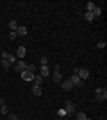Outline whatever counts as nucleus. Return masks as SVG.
I'll use <instances>...</instances> for the list:
<instances>
[{
  "label": "nucleus",
  "instance_id": "25",
  "mask_svg": "<svg viewBox=\"0 0 107 120\" xmlns=\"http://www.w3.org/2000/svg\"><path fill=\"white\" fill-rule=\"evenodd\" d=\"M16 36H18V34H16V30H9V38H11V40H14Z\"/></svg>",
  "mask_w": 107,
  "mask_h": 120
},
{
  "label": "nucleus",
  "instance_id": "14",
  "mask_svg": "<svg viewBox=\"0 0 107 120\" xmlns=\"http://www.w3.org/2000/svg\"><path fill=\"white\" fill-rule=\"evenodd\" d=\"M16 34H18V36H27V27H23V25H18Z\"/></svg>",
  "mask_w": 107,
  "mask_h": 120
},
{
  "label": "nucleus",
  "instance_id": "7",
  "mask_svg": "<svg viewBox=\"0 0 107 120\" xmlns=\"http://www.w3.org/2000/svg\"><path fill=\"white\" fill-rule=\"evenodd\" d=\"M77 75H79V77H80L82 81H86L87 77H89V70H87V68H84V66H82V68H79V70H77Z\"/></svg>",
  "mask_w": 107,
  "mask_h": 120
},
{
  "label": "nucleus",
  "instance_id": "8",
  "mask_svg": "<svg viewBox=\"0 0 107 120\" xmlns=\"http://www.w3.org/2000/svg\"><path fill=\"white\" fill-rule=\"evenodd\" d=\"M61 86H62V90H64V91H70V90H73V84H71L70 77H68V79H62V81H61Z\"/></svg>",
  "mask_w": 107,
  "mask_h": 120
},
{
  "label": "nucleus",
  "instance_id": "28",
  "mask_svg": "<svg viewBox=\"0 0 107 120\" xmlns=\"http://www.w3.org/2000/svg\"><path fill=\"white\" fill-rule=\"evenodd\" d=\"M5 102H4V97H0V106H4Z\"/></svg>",
  "mask_w": 107,
  "mask_h": 120
},
{
  "label": "nucleus",
  "instance_id": "1",
  "mask_svg": "<svg viewBox=\"0 0 107 120\" xmlns=\"http://www.w3.org/2000/svg\"><path fill=\"white\" fill-rule=\"evenodd\" d=\"M105 99H107V90L97 88V90H95V100H97V102H104Z\"/></svg>",
  "mask_w": 107,
  "mask_h": 120
},
{
  "label": "nucleus",
  "instance_id": "16",
  "mask_svg": "<svg viewBox=\"0 0 107 120\" xmlns=\"http://www.w3.org/2000/svg\"><path fill=\"white\" fill-rule=\"evenodd\" d=\"M2 68H4V70H11V68H13V65H11L9 61L2 59Z\"/></svg>",
  "mask_w": 107,
  "mask_h": 120
},
{
  "label": "nucleus",
  "instance_id": "6",
  "mask_svg": "<svg viewBox=\"0 0 107 120\" xmlns=\"http://www.w3.org/2000/svg\"><path fill=\"white\" fill-rule=\"evenodd\" d=\"M64 109H66V115H73L75 113V104L71 100H66L64 102Z\"/></svg>",
  "mask_w": 107,
  "mask_h": 120
},
{
  "label": "nucleus",
  "instance_id": "27",
  "mask_svg": "<svg viewBox=\"0 0 107 120\" xmlns=\"http://www.w3.org/2000/svg\"><path fill=\"white\" fill-rule=\"evenodd\" d=\"M98 49H105V41H98Z\"/></svg>",
  "mask_w": 107,
  "mask_h": 120
},
{
  "label": "nucleus",
  "instance_id": "12",
  "mask_svg": "<svg viewBox=\"0 0 107 120\" xmlns=\"http://www.w3.org/2000/svg\"><path fill=\"white\" fill-rule=\"evenodd\" d=\"M41 82H43V77H41L39 74H38V75L34 74V77H32V84H36V86H41Z\"/></svg>",
  "mask_w": 107,
  "mask_h": 120
},
{
  "label": "nucleus",
  "instance_id": "30",
  "mask_svg": "<svg viewBox=\"0 0 107 120\" xmlns=\"http://www.w3.org/2000/svg\"><path fill=\"white\" fill-rule=\"evenodd\" d=\"M87 120H89V118H87Z\"/></svg>",
  "mask_w": 107,
  "mask_h": 120
},
{
  "label": "nucleus",
  "instance_id": "24",
  "mask_svg": "<svg viewBox=\"0 0 107 120\" xmlns=\"http://www.w3.org/2000/svg\"><path fill=\"white\" fill-rule=\"evenodd\" d=\"M57 115H59V116H66V109H64V108H61V109L57 111Z\"/></svg>",
  "mask_w": 107,
  "mask_h": 120
},
{
  "label": "nucleus",
  "instance_id": "11",
  "mask_svg": "<svg viewBox=\"0 0 107 120\" xmlns=\"http://www.w3.org/2000/svg\"><path fill=\"white\" fill-rule=\"evenodd\" d=\"M39 75L41 77H50V68H48V66H41L39 68Z\"/></svg>",
  "mask_w": 107,
  "mask_h": 120
},
{
  "label": "nucleus",
  "instance_id": "3",
  "mask_svg": "<svg viewBox=\"0 0 107 120\" xmlns=\"http://www.w3.org/2000/svg\"><path fill=\"white\" fill-rule=\"evenodd\" d=\"M2 59H5V61H9L11 65H14L16 61H18V57H16V56L13 54V52H5V50H4V52H2Z\"/></svg>",
  "mask_w": 107,
  "mask_h": 120
},
{
  "label": "nucleus",
  "instance_id": "5",
  "mask_svg": "<svg viewBox=\"0 0 107 120\" xmlns=\"http://www.w3.org/2000/svg\"><path fill=\"white\" fill-rule=\"evenodd\" d=\"M70 81H71V84H73V88H82V84H84V81H82L79 75H75V74L70 77Z\"/></svg>",
  "mask_w": 107,
  "mask_h": 120
},
{
  "label": "nucleus",
  "instance_id": "18",
  "mask_svg": "<svg viewBox=\"0 0 107 120\" xmlns=\"http://www.w3.org/2000/svg\"><path fill=\"white\" fill-rule=\"evenodd\" d=\"M75 120H87V115L80 111V113H77V115H75Z\"/></svg>",
  "mask_w": 107,
  "mask_h": 120
},
{
  "label": "nucleus",
  "instance_id": "9",
  "mask_svg": "<svg viewBox=\"0 0 107 120\" xmlns=\"http://www.w3.org/2000/svg\"><path fill=\"white\" fill-rule=\"evenodd\" d=\"M20 77L23 81H27V82H32V77H34V74H32V72H29V70H23L20 74Z\"/></svg>",
  "mask_w": 107,
  "mask_h": 120
},
{
  "label": "nucleus",
  "instance_id": "21",
  "mask_svg": "<svg viewBox=\"0 0 107 120\" xmlns=\"http://www.w3.org/2000/svg\"><path fill=\"white\" fill-rule=\"evenodd\" d=\"M39 63H41V66H48V59H46V56H41Z\"/></svg>",
  "mask_w": 107,
  "mask_h": 120
},
{
  "label": "nucleus",
  "instance_id": "4",
  "mask_svg": "<svg viewBox=\"0 0 107 120\" xmlns=\"http://www.w3.org/2000/svg\"><path fill=\"white\" fill-rule=\"evenodd\" d=\"M13 68H14V72H16V74H21V72H23V70L27 68V63L20 59V61H16L14 65H13Z\"/></svg>",
  "mask_w": 107,
  "mask_h": 120
},
{
  "label": "nucleus",
  "instance_id": "17",
  "mask_svg": "<svg viewBox=\"0 0 107 120\" xmlns=\"http://www.w3.org/2000/svg\"><path fill=\"white\" fill-rule=\"evenodd\" d=\"M9 29L16 30V29H18V22H16V20H9Z\"/></svg>",
  "mask_w": 107,
  "mask_h": 120
},
{
  "label": "nucleus",
  "instance_id": "19",
  "mask_svg": "<svg viewBox=\"0 0 107 120\" xmlns=\"http://www.w3.org/2000/svg\"><path fill=\"white\" fill-rule=\"evenodd\" d=\"M0 115H9V108H7V106H0Z\"/></svg>",
  "mask_w": 107,
  "mask_h": 120
},
{
  "label": "nucleus",
  "instance_id": "2",
  "mask_svg": "<svg viewBox=\"0 0 107 120\" xmlns=\"http://www.w3.org/2000/svg\"><path fill=\"white\" fill-rule=\"evenodd\" d=\"M52 81L55 82V84H61V81H62V75H61V72H59V65H55L54 66V72H52Z\"/></svg>",
  "mask_w": 107,
  "mask_h": 120
},
{
  "label": "nucleus",
  "instance_id": "10",
  "mask_svg": "<svg viewBox=\"0 0 107 120\" xmlns=\"http://www.w3.org/2000/svg\"><path fill=\"white\" fill-rule=\"evenodd\" d=\"M25 54H27V49H25V47H18L14 56L18 57V59H23V57H25Z\"/></svg>",
  "mask_w": 107,
  "mask_h": 120
},
{
  "label": "nucleus",
  "instance_id": "13",
  "mask_svg": "<svg viewBox=\"0 0 107 120\" xmlns=\"http://www.w3.org/2000/svg\"><path fill=\"white\" fill-rule=\"evenodd\" d=\"M41 93H43L41 86H36V84H32V95H34V97H39Z\"/></svg>",
  "mask_w": 107,
  "mask_h": 120
},
{
  "label": "nucleus",
  "instance_id": "29",
  "mask_svg": "<svg viewBox=\"0 0 107 120\" xmlns=\"http://www.w3.org/2000/svg\"><path fill=\"white\" fill-rule=\"evenodd\" d=\"M18 120H23V118H18Z\"/></svg>",
  "mask_w": 107,
  "mask_h": 120
},
{
  "label": "nucleus",
  "instance_id": "20",
  "mask_svg": "<svg viewBox=\"0 0 107 120\" xmlns=\"http://www.w3.org/2000/svg\"><path fill=\"white\" fill-rule=\"evenodd\" d=\"M84 20H87V22H93V20H95V16H93V13H89V11H87L86 15H84Z\"/></svg>",
  "mask_w": 107,
  "mask_h": 120
},
{
  "label": "nucleus",
  "instance_id": "23",
  "mask_svg": "<svg viewBox=\"0 0 107 120\" xmlns=\"http://www.w3.org/2000/svg\"><path fill=\"white\" fill-rule=\"evenodd\" d=\"M25 70H29V72H32V74H36V65H27Z\"/></svg>",
  "mask_w": 107,
  "mask_h": 120
},
{
  "label": "nucleus",
  "instance_id": "15",
  "mask_svg": "<svg viewBox=\"0 0 107 120\" xmlns=\"http://www.w3.org/2000/svg\"><path fill=\"white\" fill-rule=\"evenodd\" d=\"M91 13H93V16H95V18H98V16L102 15V7H100V5H95V9H93Z\"/></svg>",
  "mask_w": 107,
  "mask_h": 120
},
{
  "label": "nucleus",
  "instance_id": "22",
  "mask_svg": "<svg viewBox=\"0 0 107 120\" xmlns=\"http://www.w3.org/2000/svg\"><path fill=\"white\" fill-rule=\"evenodd\" d=\"M86 5H87V11H89V13H91V11L95 9V5H97V4H95V2H87Z\"/></svg>",
  "mask_w": 107,
  "mask_h": 120
},
{
  "label": "nucleus",
  "instance_id": "26",
  "mask_svg": "<svg viewBox=\"0 0 107 120\" xmlns=\"http://www.w3.org/2000/svg\"><path fill=\"white\" fill-rule=\"evenodd\" d=\"M7 120H18V116L13 115V113H9V115H7Z\"/></svg>",
  "mask_w": 107,
  "mask_h": 120
}]
</instances>
